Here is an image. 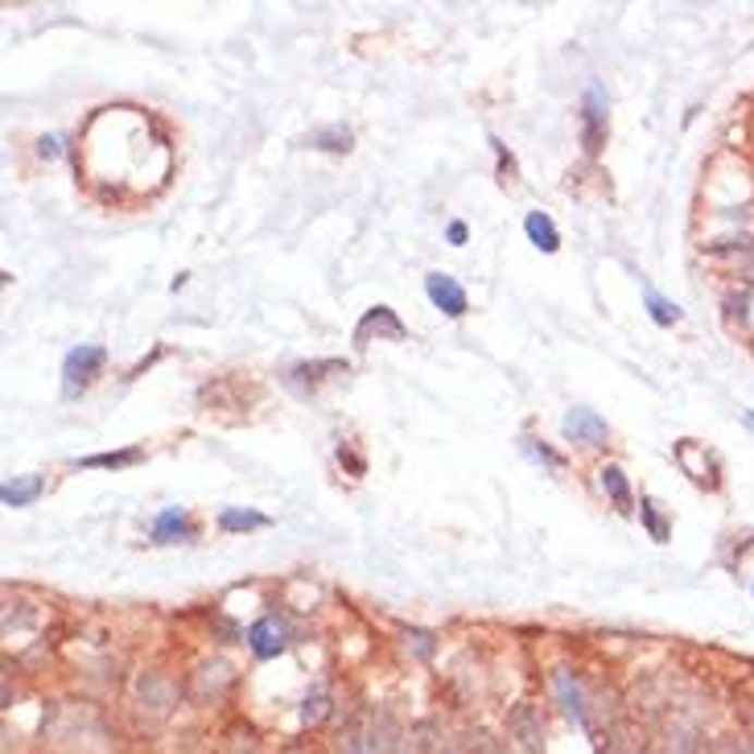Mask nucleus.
<instances>
[{
	"instance_id": "3",
	"label": "nucleus",
	"mask_w": 754,
	"mask_h": 754,
	"mask_svg": "<svg viewBox=\"0 0 754 754\" xmlns=\"http://www.w3.org/2000/svg\"><path fill=\"white\" fill-rule=\"evenodd\" d=\"M425 293H429V302L446 314V318H462L466 314V289L446 277V272H429L425 277Z\"/></svg>"
},
{
	"instance_id": "9",
	"label": "nucleus",
	"mask_w": 754,
	"mask_h": 754,
	"mask_svg": "<svg viewBox=\"0 0 754 754\" xmlns=\"http://www.w3.org/2000/svg\"><path fill=\"white\" fill-rule=\"evenodd\" d=\"M173 697H178V693H173V684L166 677H157V672L141 677V701L149 705L153 714H166V709L173 705Z\"/></svg>"
},
{
	"instance_id": "7",
	"label": "nucleus",
	"mask_w": 754,
	"mask_h": 754,
	"mask_svg": "<svg viewBox=\"0 0 754 754\" xmlns=\"http://www.w3.org/2000/svg\"><path fill=\"white\" fill-rule=\"evenodd\" d=\"M508 726H511V734L520 738L532 754H540V746H545V726H540V714H536L532 705H515L508 717Z\"/></svg>"
},
{
	"instance_id": "19",
	"label": "nucleus",
	"mask_w": 754,
	"mask_h": 754,
	"mask_svg": "<svg viewBox=\"0 0 754 754\" xmlns=\"http://www.w3.org/2000/svg\"><path fill=\"white\" fill-rule=\"evenodd\" d=\"M321 717H326V689H314V697H305V705H302V721L305 726H314Z\"/></svg>"
},
{
	"instance_id": "24",
	"label": "nucleus",
	"mask_w": 754,
	"mask_h": 754,
	"mask_svg": "<svg viewBox=\"0 0 754 754\" xmlns=\"http://www.w3.org/2000/svg\"><path fill=\"white\" fill-rule=\"evenodd\" d=\"M446 235H450V244H466V227H462V223H450V231H446Z\"/></svg>"
},
{
	"instance_id": "2",
	"label": "nucleus",
	"mask_w": 754,
	"mask_h": 754,
	"mask_svg": "<svg viewBox=\"0 0 754 754\" xmlns=\"http://www.w3.org/2000/svg\"><path fill=\"white\" fill-rule=\"evenodd\" d=\"M247 647H252L260 660L281 656L284 647H289V631H284V622L277 619V615H265L260 622H252V627H247Z\"/></svg>"
},
{
	"instance_id": "16",
	"label": "nucleus",
	"mask_w": 754,
	"mask_h": 754,
	"mask_svg": "<svg viewBox=\"0 0 754 754\" xmlns=\"http://www.w3.org/2000/svg\"><path fill=\"white\" fill-rule=\"evenodd\" d=\"M219 524H223L227 532L268 528V515H260V511H223V515H219Z\"/></svg>"
},
{
	"instance_id": "17",
	"label": "nucleus",
	"mask_w": 754,
	"mask_h": 754,
	"mask_svg": "<svg viewBox=\"0 0 754 754\" xmlns=\"http://www.w3.org/2000/svg\"><path fill=\"white\" fill-rule=\"evenodd\" d=\"M133 462H141V450H120V453H92V458H83L78 466H133Z\"/></svg>"
},
{
	"instance_id": "5",
	"label": "nucleus",
	"mask_w": 754,
	"mask_h": 754,
	"mask_svg": "<svg viewBox=\"0 0 754 754\" xmlns=\"http://www.w3.org/2000/svg\"><path fill=\"white\" fill-rule=\"evenodd\" d=\"M585 153H598L606 141V99H603V87H589L585 92Z\"/></svg>"
},
{
	"instance_id": "20",
	"label": "nucleus",
	"mask_w": 754,
	"mask_h": 754,
	"mask_svg": "<svg viewBox=\"0 0 754 754\" xmlns=\"http://www.w3.org/2000/svg\"><path fill=\"white\" fill-rule=\"evenodd\" d=\"M404 643H413L416 656H434V635L429 631H404Z\"/></svg>"
},
{
	"instance_id": "10",
	"label": "nucleus",
	"mask_w": 754,
	"mask_h": 754,
	"mask_svg": "<svg viewBox=\"0 0 754 754\" xmlns=\"http://www.w3.org/2000/svg\"><path fill=\"white\" fill-rule=\"evenodd\" d=\"M524 231H528V240L540 252H557L561 247V235H557V227H552V219H548L545 210H532L528 219H524Z\"/></svg>"
},
{
	"instance_id": "26",
	"label": "nucleus",
	"mask_w": 754,
	"mask_h": 754,
	"mask_svg": "<svg viewBox=\"0 0 754 754\" xmlns=\"http://www.w3.org/2000/svg\"><path fill=\"white\" fill-rule=\"evenodd\" d=\"M746 425H751V429H754V413H746Z\"/></svg>"
},
{
	"instance_id": "6",
	"label": "nucleus",
	"mask_w": 754,
	"mask_h": 754,
	"mask_svg": "<svg viewBox=\"0 0 754 754\" xmlns=\"http://www.w3.org/2000/svg\"><path fill=\"white\" fill-rule=\"evenodd\" d=\"M552 689H557V701H561V709H566L569 721L585 726V693H582V680H577V672L561 668V672L552 677Z\"/></svg>"
},
{
	"instance_id": "4",
	"label": "nucleus",
	"mask_w": 754,
	"mask_h": 754,
	"mask_svg": "<svg viewBox=\"0 0 754 754\" xmlns=\"http://www.w3.org/2000/svg\"><path fill=\"white\" fill-rule=\"evenodd\" d=\"M566 437L569 441H582V446H603L606 437H610V429H606V421L598 413H589V409H569Z\"/></svg>"
},
{
	"instance_id": "11",
	"label": "nucleus",
	"mask_w": 754,
	"mask_h": 754,
	"mask_svg": "<svg viewBox=\"0 0 754 754\" xmlns=\"http://www.w3.org/2000/svg\"><path fill=\"white\" fill-rule=\"evenodd\" d=\"M41 487H46V483H41L38 474H29V478H13V483H4L0 499H4L9 508H29V503L41 495Z\"/></svg>"
},
{
	"instance_id": "8",
	"label": "nucleus",
	"mask_w": 754,
	"mask_h": 754,
	"mask_svg": "<svg viewBox=\"0 0 754 754\" xmlns=\"http://www.w3.org/2000/svg\"><path fill=\"white\" fill-rule=\"evenodd\" d=\"M153 540L157 545H170V540H194V528H190L186 511L182 508H166L157 520H153Z\"/></svg>"
},
{
	"instance_id": "25",
	"label": "nucleus",
	"mask_w": 754,
	"mask_h": 754,
	"mask_svg": "<svg viewBox=\"0 0 754 754\" xmlns=\"http://www.w3.org/2000/svg\"><path fill=\"white\" fill-rule=\"evenodd\" d=\"M41 153H46V157H58V141H54V136H50V141H41Z\"/></svg>"
},
{
	"instance_id": "1",
	"label": "nucleus",
	"mask_w": 754,
	"mask_h": 754,
	"mask_svg": "<svg viewBox=\"0 0 754 754\" xmlns=\"http://www.w3.org/2000/svg\"><path fill=\"white\" fill-rule=\"evenodd\" d=\"M108 363V351L104 346H75L66 363H62V388H66V397H78L95 376H99V367Z\"/></svg>"
},
{
	"instance_id": "22",
	"label": "nucleus",
	"mask_w": 754,
	"mask_h": 754,
	"mask_svg": "<svg viewBox=\"0 0 754 754\" xmlns=\"http://www.w3.org/2000/svg\"><path fill=\"white\" fill-rule=\"evenodd\" d=\"M219 684H227V668L223 664H207V668H203V693H215V689H219Z\"/></svg>"
},
{
	"instance_id": "21",
	"label": "nucleus",
	"mask_w": 754,
	"mask_h": 754,
	"mask_svg": "<svg viewBox=\"0 0 754 754\" xmlns=\"http://www.w3.org/2000/svg\"><path fill=\"white\" fill-rule=\"evenodd\" d=\"M524 450H528L532 458H540L545 466H552V471H561V453H552L548 446H536V441H528V437H524Z\"/></svg>"
},
{
	"instance_id": "14",
	"label": "nucleus",
	"mask_w": 754,
	"mask_h": 754,
	"mask_svg": "<svg viewBox=\"0 0 754 754\" xmlns=\"http://www.w3.org/2000/svg\"><path fill=\"white\" fill-rule=\"evenodd\" d=\"M603 490L615 499V503H619L622 511L631 508V487H627V478H622L619 466H606V471H603Z\"/></svg>"
},
{
	"instance_id": "12",
	"label": "nucleus",
	"mask_w": 754,
	"mask_h": 754,
	"mask_svg": "<svg viewBox=\"0 0 754 754\" xmlns=\"http://www.w3.org/2000/svg\"><path fill=\"white\" fill-rule=\"evenodd\" d=\"M367 330H376V335H379V330H388L392 339H404V326H400L397 314H392L388 305H376L367 318L358 321V339H367Z\"/></svg>"
},
{
	"instance_id": "18",
	"label": "nucleus",
	"mask_w": 754,
	"mask_h": 754,
	"mask_svg": "<svg viewBox=\"0 0 754 754\" xmlns=\"http://www.w3.org/2000/svg\"><path fill=\"white\" fill-rule=\"evenodd\" d=\"M643 524H647V532H652V540H668V524L660 520V511H656V503L652 499H643Z\"/></svg>"
},
{
	"instance_id": "13",
	"label": "nucleus",
	"mask_w": 754,
	"mask_h": 754,
	"mask_svg": "<svg viewBox=\"0 0 754 754\" xmlns=\"http://www.w3.org/2000/svg\"><path fill=\"white\" fill-rule=\"evenodd\" d=\"M643 302H647V314H652L656 326H672V321H680V309L672 302H664L656 289H643Z\"/></svg>"
},
{
	"instance_id": "23",
	"label": "nucleus",
	"mask_w": 754,
	"mask_h": 754,
	"mask_svg": "<svg viewBox=\"0 0 754 754\" xmlns=\"http://www.w3.org/2000/svg\"><path fill=\"white\" fill-rule=\"evenodd\" d=\"M490 145H495V153H499V170H503V178H515V161H511V153L490 136Z\"/></svg>"
},
{
	"instance_id": "15",
	"label": "nucleus",
	"mask_w": 754,
	"mask_h": 754,
	"mask_svg": "<svg viewBox=\"0 0 754 754\" xmlns=\"http://www.w3.org/2000/svg\"><path fill=\"white\" fill-rule=\"evenodd\" d=\"M305 145H314V149H330V153H346L351 149V129H326V133L305 136Z\"/></svg>"
}]
</instances>
